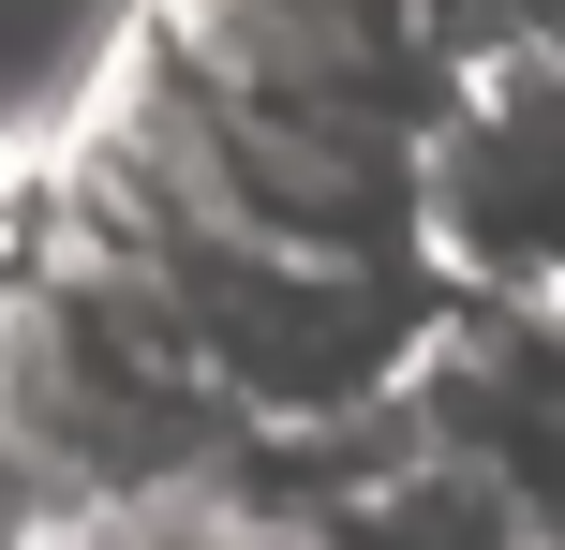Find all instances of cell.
Returning <instances> with one entry per match:
<instances>
[{
  "label": "cell",
  "mask_w": 565,
  "mask_h": 550,
  "mask_svg": "<svg viewBox=\"0 0 565 550\" xmlns=\"http://www.w3.org/2000/svg\"><path fill=\"white\" fill-rule=\"evenodd\" d=\"M60 224H75V149L30 134V119H0V298L60 268Z\"/></svg>",
  "instance_id": "cell-2"
},
{
  "label": "cell",
  "mask_w": 565,
  "mask_h": 550,
  "mask_svg": "<svg viewBox=\"0 0 565 550\" xmlns=\"http://www.w3.org/2000/svg\"><path fill=\"white\" fill-rule=\"evenodd\" d=\"M402 283L461 327H565V30H491L402 149Z\"/></svg>",
  "instance_id": "cell-1"
},
{
  "label": "cell",
  "mask_w": 565,
  "mask_h": 550,
  "mask_svg": "<svg viewBox=\"0 0 565 550\" xmlns=\"http://www.w3.org/2000/svg\"><path fill=\"white\" fill-rule=\"evenodd\" d=\"M89 550H312V521L298 506H254V492H194V506H149V521H119Z\"/></svg>",
  "instance_id": "cell-3"
}]
</instances>
